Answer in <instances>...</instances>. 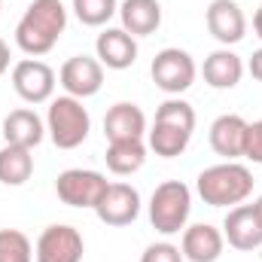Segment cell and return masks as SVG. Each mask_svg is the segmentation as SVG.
<instances>
[{
  "label": "cell",
  "instance_id": "obj_26",
  "mask_svg": "<svg viewBox=\"0 0 262 262\" xmlns=\"http://www.w3.org/2000/svg\"><path fill=\"white\" fill-rule=\"evenodd\" d=\"M140 262H186V259H183V250H180L177 244H171V241H156V244H149V247L143 250Z\"/></svg>",
  "mask_w": 262,
  "mask_h": 262
},
{
  "label": "cell",
  "instance_id": "obj_30",
  "mask_svg": "<svg viewBox=\"0 0 262 262\" xmlns=\"http://www.w3.org/2000/svg\"><path fill=\"white\" fill-rule=\"evenodd\" d=\"M253 207H256V213H259V220H262V195L253 201Z\"/></svg>",
  "mask_w": 262,
  "mask_h": 262
},
{
  "label": "cell",
  "instance_id": "obj_21",
  "mask_svg": "<svg viewBox=\"0 0 262 262\" xmlns=\"http://www.w3.org/2000/svg\"><path fill=\"white\" fill-rule=\"evenodd\" d=\"M34 174V156L28 146L6 143L0 149V183L3 186H25Z\"/></svg>",
  "mask_w": 262,
  "mask_h": 262
},
{
  "label": "cell",
  "instance_id": "obj_27",
  "mask_svg": "<svg viewBox=\"0 0 262 262\" xmlns=\"http://www.w3.org/2000/svg\"><path fill=\"white\" fill-rule=\"evenodd\" d=\"M244 159H250L253 165H262V119H256V122H247Z\"/></svg>",
  "mask_w": 262,
  "mask_h": 262
},
{
  "label": "cell",
  "instance_id": "obj_20",
  "mask_svg": "<svg viewBox=\"0 0 262 262\" xmlns=\"http://www.w3.org/2000/svg\"><path fill=\"white\" fill-rule=\"evenodd\" d=\"M104 159H107V168L116 177H131L146 162V143L143 140H110Z\"/></svg>",
  "mask_w": 262,
  "mask_h": 262
},
{
  "label": "cell",
  "instance_id": "obj_1",
  "mask_svg": "<svg viewBox=\"0 0 262 262\" xmlns=\"http://www.w3.org/2000/svg\"><path fill=\"white\" fill-rule=\"evenodd\" d=\"M67 28V9L61 0H34L15 25V46L28 58L49 55Z\"/></svg>",
  "mask_w": 262,
  "mask_h": 262
},
{
  "label": "cell",
  "instance_id": "obj_23",
  "mask_svg": "<svg viewBox=\"0 0 262 262\" xmlns=\"http://www.w3.org/2000/svg\"><path fill=\"white\" fill-rule=\"evenodd\" d=\"M156 122L174 125V128H183V131H195V110H192V104L183 101V98H168L165 104H159Z\"/></svg>",
  "mask_w": 262,
  "mask_h": 262
},
{
  "label": "cell",
  "instance_id": "obj_16",
  "mask_svg": "<svg viewBox=\"0 0 262 262\" xmlns=\"http://www.w3.org/2000/svg\"><path fill=\"white\" fill-rule=\"evenodd\" d=\"M104 134L107 140H143L146 134V116L137 104L119 101L104 116Z\"/></svg>",
  "mask_w": 262,
  "mask_h": 262
},
{
  "label": "cell",
  "instance_id": "obj_15",
  "mask_svg": "<svg viewBox=\"0 0 262 262\" xmlns=\"http://www.w3.org/2000/svg\"><path fill=\"white\" fill-rule=\"evenodd\" d=\"M223 247H226L223 229H216L210 223H195V226L183 229L180 250H183L186 262H216L223 256Z\"/></svg>",
  "mask_w": 262,
  "mask_h": 262
},
{
  "label": "cell",
  "instance_id": "obj_2",
  "mask_svg": "<svg viewBox=\"0 0 262 262\" xmlns=\"http://www.w3.org/2000/svg\"><path fill=\"white\" fill-rule=\"evenodd\" d=\"M195 192L210 207H235L244 204L253 192V174L241 162H220L198 174Z\"/></svg>",
  "mask_w": 262,
  "mask_h": 262
},
{
  "label": "cell",
  "instance_id": "obj_31",
  "mask_svg": "<svg viewBox=\"0 0 262 262\" xmlns=\"http://www.w3.org/2000/svg\"><path fill=\"white\" fill-rule=\"evenodd\" d=\"M0 9H3V0H0Z\"/></svg>",
  "mask_w": 262,
  "mask_h": 262
},
{
  "label": "cell",
  "instance_id": "obj_14",
  "mask_svg": "<svg viewBox=\"0 0 262 262\" xmlns=\"http://www.w3.org/2000/svg\"><path fill=\"white\" fill-rule=\"evenodd\" d=\"M244 143H247V119L238 113H223L210 125V149L223 156L226 162L244 159Z\"/></svg>",
  "mask_w": 262,
  "mask_h": 262
},
{
  "label": "cell",
  "instance_id": "obj_8",
  "mask_svg": "<svg viewBox=\"0 0 262 262\" xmlns=\"http://www.w3.org/2000/svg\"><path fill=\"white\" fill-rule=\"evenodd\" d=\"M12 89L25 104H46L55 92V70L40 58H21L12 67Z\"/></svg>",
  "mask_w": 262,
  "mask_h": 262
},
{
  "label": "cell",
  "instance_id": "obj_22",
  "mask_svg": "<svg viewBox=\"0 0 262 262\" xmlns=\"http://www.w3.org/2000/svg\"><path fill=\"white\" fill-rule=\"evenodd\" d=\"M189 140H192V131L162 125V122H152V128L146 131V146L162 159H177L189 146Z\"/></svg>",
  "mask_w": 262,
  "mask_h": 262
},
{
  "label": "cell",
  "instance_id": "obj_11",
  "mask_svg": "<svg viewBox=\"0 0 262 262\" xmlns=\"http://www.w3.org/2000/svg\"><path fill=\"white\" fill-rule=\"evenodd\" d=\"M204 21L210 37L223 46H235L247 37V15L235 0H210V6L204 9Z\"/></svg>",
  "mask_w": 262,
  "mask_h": 262
},
{
  "label": "cell",
  "instance_id": "obj_29",
  "mask_svg": "<svg viewBox=\"0 0 262 262\" xmlns=\"http://www.w3.org/2000/svg\"><path fill=\"white\" fill-rule=\"evenodd\" d=\"M9 58H12V55H9V46H6V40H0V76L9 70Z\"/></svg>",
  "mask_w": 262,
  "mask_h": 262
},
{
  "label": "cell",
  "instance_id": "obj_25",
  "mask_svg": "<svg viewBox=\"0 0 262 262\" xmlns=\"http://www.w3.org/2000/svg\"><path fill=\"white\" fill-rule=\"evenodd\" d=\"M0 262H34V244L18 229H0Z\"/></svg>",
  "mask_w": 262,
  "mask_h": 262
},
{
  "label": "cell",
  "instance_id": "obj_7",
  "mask_svg": "<svg viewBox=\"0 0 262 262\" xmlns=\"http://www.w3.org/2000/svg\"><path fill=\"white\" fill-rule=\"evenodd\" d=\"M82 253H85V241H82L79 229H73L67 223L46 226L34 247L37 262H82Z\"/></svg>",
  "mask_w": 262,
  "mask_h": 262
},
{
  "label": "cell",
  "instance_id": "obj_18",
  "mask_svg": "<svg viewBox=\"0 0 262 262\" xmlns=\"http://www.w3.org/2000/svg\"><path fill=\"white\" fill-rule=\"evenodd\" d=\"M43 137H46V122L34 110L18 107V110L6 113V119H3V140L6 143L34 149L37 143H43Z\"/></svg>",
  "mask_w": 262,
  "mask_h": 262
},
{
  "label": "cell",
  "instance_id": "obj_5",
  "mask_svg": "<svg viewBox=\"0 0 262 262\" xmlns=\"http://www.w3.org/2000/svg\"><path fill=\"white\" fill-rule=\"evenodd\" d=\"M149 73H152L156 89H162L165 95L177 98V95H183L186 89H192V82H195V76H198V67H195L192 55H189L186 49L168 46V49H162V52L152 58Z\"/></svg>",
  "mask_w": 262,
  "mask_h": 262
},
{
  "label": "cell",
  "instance_id": "obj_24",
  "mask_svg": "<svg viewBox=\"0 0 262 262\" xmlns=\"http://www.w3.org/2000/svg\"><path fill=\"white\" fill-rule=\"evenodd\" d=\"M73 12L85 28H104L119 12V3L116 0H73Z\"/></svg>",
  "mask_w": 262,
  "mask_h": 262
},
{
  "label": "cell",
  "instance_id": "obj_28",
  "mask_svg": "<svg viewBox=\"0 0 262 262\" xmlns=\"http://www.w3.org/2000/svg\"><path fill=\"white\" fill-rule=\"evenodd\" d=\"M247 70H250V76H253V79H259V82H262V49H256V52L250 55Z\"/></svg>",
  "mask_w": 262,
  "mask_h": 262
},
{
  "label": "cell",
  "instance_id": "obj_4",
  "mask_svg": "<svg viewBox=\"0 0 262 262\" xmlns=\"http://www.w3.org/2000/svg\"><path fill=\"white\" fill-rule=\"evenodd\" d=\"M92 131V116L82 107L79 98L58 95L49 101V113H46V134L52 137V143L58 149H76L85 143Z\"/></svg>",
  "mask_w": 262,
  "mask_h": 262
},
{
  "label": "cell",
  "instance_id": "obj_3",
  "mask_svg": "<svg viewBox=\"0 0 262 262\" xmlns=\"http://www.w3.org/2000/svg\"><path fill=\"white\" fill-rule=\"evenodd\" d=\"M192 213V189L183 180H165L149 198V223L159 235H180Z\"/></svg>",
  "mask_w": 262,
  "mask_h": 262
},
{
  "label": "cell",
  "instance_id": "obj_13",
  "mask_svg": "<svg viewBox=\"0 0 262 262\" xmlns=\"http://www.w3.org/2000/svg\"><path fill=\"white\" fill-rule=\"evenodd\" d=\"M95 58L110 70H128L137 61V37L125 28H104L95 40Z\"/></svg>",
  "mask_w": 262,
  "mask_h": 262
},
{
  "label": "cell",
  "instance_id": "obj_12",
  "mask_svg": "<svg viewBox=\"0 0 262 262\" xmlns=\"http://www.w3.org/2000/svg\"><path fill=\"white\" fill-rule=\"evenodd\" d=\"M95 213L104 226H131L140 213V192L131 183H110L95 204Z\"/></svg>",
  "mask_w": 262,
  "mask_h": 262
},
{
  "label": "cell",
  "instance_id": "obj_6",
  "mask_svg": "<svg viewBox=\"0 0 262 262\" xmlns=\"http://www.w3.org/2000/svg\"><path fill=\"white\" fill-rule=\"evenodd\" d=\"M107 186H110L107 177L89 168H67L55 180V192L67 207H89V210H95V204L101 201Z\"/></svg>",
  "mask_w": 262,
  "mask_h": 262
},
{
  "label": "cell",
  "instance_id": "obj_17",
  "mask_svg": "<svg viewBox=\"0 0 262 262\" xmlns=\"http://www.w3.org/2000/svg\"><path fill=\"white\" fill-rule=\"evenodd\" d=\"M201 76H204V82H207L210 89H216V92L235 89V85L241 82V76H244V61H241V55H235L229 46H223V49H216V52H210V55L204 58Z\"/></svg>",
  "mask_w": 262,
  "mask_h": 262
},
{
  "label": "cell",
  "instance_id": "obj_9",
  "mask_svg": "<svg viewBox=\"0 0 262 262\" xmlns=\"http://www.w3.org/2000/svg\"><path fill=\"white\" fill-rule=\"evenodd\" d=\"M58 82L70 98H92L104 85V64L92 55H73L58 70Z\"/></svg>",
  "mask_w": 262,
  "mask_h": 262
},
{
  "label": "cell",
  "instance_id": "obj_10",
  "mask_svg": "<svg viewBox=\"0 0 262 262\" xmlns=\"http://www.w3.org/2000/svg\"><path fill=\"white\" fill-rule=\"evenodd\" d=\"M223 238L229 241V247L250 253L262 247V220L253 204H235L229 207L226 220H223Z\"/></svg>",
  "mask_w": 262,
  "mask_h": 262
},
{
  "label": "cell",
  "instance_id": "obj_19",
  "mask_svg": "<svg viewBox=\"0 0 262 262\" xmlns=\"http://www.w3.org/2000/svg\"><path fill=\"white\" fill-rule=\"evenodd\" d=\"M119 18L131 37H149L162 25V3L159 0H122Z\"/></svg>",
  "mask_w": 262,
  "mask_h": 262
}]
</instances>
